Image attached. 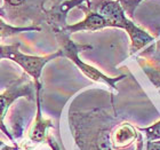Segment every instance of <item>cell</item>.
Here are the masks:
<instances>
[{
	"mask_svg": "<svg viewBox=\"0 0 160 150\" xmlns=\"http://www.w3.org/2000/svg\"><path fill=\"white\" fill-rule=\"evenodd\" d=\"M86 6L105 18L109 28H119L126 31L130 38V55L141 50L148 44L152 43L154 38L147 31L137 27L128 18L119 0H88Z\"/></svg>",
	"mask_w": 160,
	"mask_h": 150,
	"instance_id": "6da1fadb",
	"label": "cell"
},
{
	"mask_svg": "<svg viewBox=\"0 0 160 150\" xmlns=\"http://www.w3.org/2000/svg\"><path fill=\"white\" fill-rule=\"evenodd\" d=\"M52 0H3L0 8V17L14 24L31 22V25L40 27L41 22L53 25V15L50 9H46V3ZM61 1V0H58Z\"/></svg>",
	"mask_w": 160,
	"mask_h": 150,
	"instance_id": "7a4b0ae2",
	"label": "cell"
},
{
	"mask_svg": "<svg viewBox=\"0 0 160 150\" xmlns=\"http://www.w3.org/2000/svg\"><path fill=\"white\" fill-rule=\"evenodd\" d=\"M53 31L55 32V37H56L57 41L61 45L60 49L63 53V57H68L69 60L72 61L78 67V69L87 78H89L90 80L96 81V83L107 84L109 87L113 88V90H117L116 84L118 81H120V80H122L126 76L122 75V76L112 78V77H109L107 75H104L103 72H101L98 69H96L93 65L85 63L83 61L80 60L79 53L82 52V50L93 49V46H90V45H80V44L74 43L73 40H71L70 34L62 30V28H53Z\"/></svg>",
	"mask_w": 160,
	"mask_h": 150,
	"instance_id": "3957f363",
	"label": "cell"
},
{
	"mask_svg": "<svg viewBox=\"0 0 160 150\" xmlns=\"http://www.w3.org/2000/svg\"><path fill=\"white\" fill-rule=\"evenodd\" d=\"M20 46L21 43H14L8 45L6 60H10L18 64L24 70V72L33 79L34 87H42L40 83V77H41L43 67L48 62L55 60L57 57H63L62 50L58 49L55 53L43 55V56H37V55H29V54L22 53L20 50Z\"/></svg>",
	"mask_w": 160,
	"mask_h": 150,
	"instance_id": "277c9868",
	"label": "cell"
},
{
	"mask_svg": "<svg viewBox=\"0 0 160 150\" xmlns=\"http://www.w3.org/2000/svg\"><path fill=\"white\" fill-rule=\"evenodd\" d=\"M34 88L36 87H34L33 81H31L27 77V75H23L20 78L13 80L8 85V87H6V90L0 93V131L13 143H16V142L14 141L12 134L7 130L6 125L3 123L5 117L9 110V108L12 107V104L21 97H28L31 101L34 100V96H36L33 92Z\"/></svg>",
	"mask_w": 160,
	"mask_h": 150,
	"instance_id": "5b68a950",
	"label": "cell"
},
{
	"mask_svg": "<svg viewBox=\"0 0 160 150\" xmlns=\"http://www.w3.org/2000/svg\"><path fill=\"white\" fill-rule=\"evenodd\" d=\"M78 8L85 13V18L82 21H80V22H78V23L64 25L62 28V30L65 31L67 34H72L74 32H79V31H92L93 32V31L102 30V29L109 28L105 18L98 13H96V12L90 10L86 5H81Z\"/></svg>",
	"mask_w": 160,
	"mask_h": 150,
	"instance_id": "8992f818",
	"label": "cell"
},
{
	"mask_svg": "<svg viewBox=\"0 0 160 150\" xmlns=\"http://www.w3.org/2000/svg\"><path fill=\"white\" fill-rule=\"evenodd\" d=\"M40 91L41 87H36V97H37V115L36 119L30 126L28 131V137L29 140L36 143H41V142H47L49 139L48 130L54 126L52 120L46 119L42 117L41 113V104H40Z\"/></svg>",
	"mask_w": 160,
	"mask_h": 150,
	"instance_id": "52a82bcc",
	"label": "cell"
},
{
	"mask_svg": "<svg viewBox=\"0 0 160 150\" xmlns=\"http://www.w3.org/2000/svg\"><path fill=\"white\" fill-rule=\"evenodd\" d=\"M31 31H41V27H20V25H13L5 22L2 17H0V38L12 37L15 34H23V32H31Z\"/></svg>",
	"mask_w": 160,
	"mask_h": 150,
	"instance_id": "ba28073f",
	"label": "cell"
},
{
	"mask_svg": "<svg viewBox=\"0 0 160 150\" xmlns=\"http://www.w3.org/2000/svg\"><path fill=\"white\" fill-rule=\"evenodd\" d=\"M140 131L147 134L148 141H160V120L149 127L140 128Z\"/></svg>",
	"mask_w": 160,
	"mask_h": 150,
	"instance_id": "9c48e42d",
	"label": "cell"
},
{
	"mask_svg": "<svg viewBox=\"0 0 160 150\" xmlns=\"http://www.w3.org/2000/svg\"><path fill=\"white\" fill-rule=\"evenodd\" d=\"M142 1L143 0H119L120 5L123 8L126 15H128L130 17V20L134 18V13H135L136 8Z\"/></svg>",
	"mask_w": 160,
	"mask_h": 150,
	"instance_id": "30bf717a",
	"label": "cell"
},
{
	"mask_svg": "<svg viewBox=\"0 0 160 150\" xmlns=\"http://www.w3.org/2000/svg\"><path fill=\"white\" fill-rule=\"evenodd\" d=\"M0 150H21V147L17 143L9 146V144L5 143L3 141H0Z\"/></svg>",
	"mask_w": 160,
	"mask_h": 150,
	"instance_id": "8fae6325",
	"label": "cell"
},
{
	"mask_svg": "<svg viewBox=\"0 0 160 150\" xmlns=\"http://www.w3.org/2000/svg\"><path fill=\"white\" fill-rule=\"evenodd\" d=\"M147 150H160V141H148Z\"/></svg>",
	"mask_w": 160,
	"mask_h": 150,
	"instance_id": "7c38bea8",
	"label": "cell"
},
{
	"mask_svg": "<svg viewBox=\"0 0 160 150\" xmlns=\"http://www.w3.org/2000/svg\"><path fill=\"white\" fill-rule=\"evenodd\" d=\"M7 49H8V45H1L0 44V61L6 60Z\"/></svg>",
	"mask_w": 160,
	"mask_h": 150,
	"instance_id": "4fadbf2b",
	"label": "cell"
},
{
	"mask_svg": "<svg viewBox=\"0 0 160 150\" xmlns=\"http://www.w3.org/2000/svg\"><path fill=\"white\" fill-rule=\"evenodd\" d=\"M62 1H64V0H61V3H62Z\"/></svg>",
	"mask_w": 160,
	"mask_h": 150,
	"instance_id": "5bb4252c",
	"label": "cell"
}]
</instances>
